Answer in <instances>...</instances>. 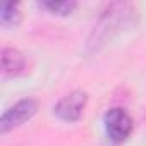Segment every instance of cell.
<instances>
[{
	"mask_svg": "<svg viewBox=\"0 0 146 146\" xmlns=\"http://www.w3.org/2000/svg\"><path fill=\"white\" fill-rule=\"evenodd\" d=\"M105 129L112 141L122 143L132 132V119L124 108L113 107L105 113Z\"/></svg>",
	"mask_w": 146,
	"mask_h": 146,
	"instance_id": "cell-1",
	"label": "cell"
},
{
	"mask_svg": "<svg viewBox=\"0 0 146 146\" xmlns=\"http://www.w3.org/2000/svg\"><path fill=\"white\" fill-rule=\"evenodd\" d=\"M36 108H38V105L33 98H24V100L17 102L16 105H12L11 108H7L4 112L2 119H0V129H2V132H7L12 127H17L23 122L29 120L36 113Z\"/></svg>",
	"mask_w": 146,
	"mask_h": 146,
	"instance_id": "cell-2",
	"label": "cell"
},
{
	"mask_svg": "<svg viewBox=\"0 0 146 146\" xmlns=\"http://www.w3.org/2000/svg\"><path fill=\"white\" fill-rule=\"evenodd\" d=\"M86 100L88 98H86L84 91H72L58 100L53 112L57 113L58 119H62L65 122H74L81 117V113L86 107Z\"/></svg>",
	"mask_w": 146,
	"mask_h": 146,
	"instance_id": "cell-3",
	"label": "cell"
},
{
	"mask_svg": "<svg viewBox=\"0 0 146 146\" xmlns=\"http://www.w3.org/2000/svg\"><path fill=\"white\" fill-rule=\"evenodd\" d=\"M2 70L7 76H21L28 70V60L24 53L16 48L2 50Z\"/></svg>",
	"mask_w": 146,
	"mask_h": 146,
	"instance_id": "cell-4",
	"label": "cell"
},
{
	"mask_svg": "<svg viewBox=\"0 0 146 146\" xmlns=\"http://www.w3.org/2000/svg\"><path fill=\"white\" fill-rule=\"evenodd\" d=\"M19 5L14 4V2H7L2 5V14H0V17H2V24L4 26H9V24H16L17 19H19Z\"/></svg>",
	"mask_w": 146,
	"mask_h": 146,
	"instance_id": "cell-5",
	"label": "cell"
},
{
	"mask_svg": "<svg viewBox=\"0 0 146 146\" xmlns=\"http://www.w3.org/2000/svg\"><path fill=\"white\" fill-rule=\"evenodd\" d=\"M40 5H43L45 9H48L52 12H57V14H67V12H70L76 7L74 2H67V0H64V2H53V0H48V2H41Z\"/></svg>",
	"mask_w": 146,
	"mask_h": 146,
	"instance_id": "cell-6",
	"label": "cell"
}]
</instances>
